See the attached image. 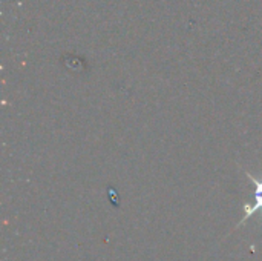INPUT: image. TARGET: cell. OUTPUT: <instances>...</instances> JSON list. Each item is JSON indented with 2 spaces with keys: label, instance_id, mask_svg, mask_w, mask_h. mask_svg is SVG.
<instances>
[{
  "label": "cell",
  "instance_id": "cell-1",
  "mask_svg": "<svg viewBox=\"0 0 262 261\" xmlns=\"http://www.w3.org/2000/svg\"><path fill=\"white\" fill-rule=\"evenodd\" d=\"M246 172V175L249 177V180L253 183V186H255V200H253V203H244V206H243V218H241V222L238 223V226L236 228H239V226H243L247 220H250L256 212H261L262 214V180H259L258 177H255L252 172H249V171H244Z\"/></svg>",
  "mask_w": 262,
  "mask_h": 261
}]
</instances>
